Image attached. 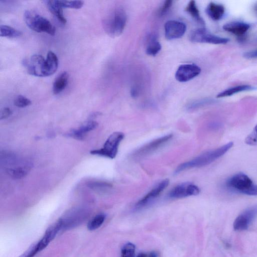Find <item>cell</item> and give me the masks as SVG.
I'll return each instance as SVG.
<instances>
[{
	"mask_svg": "<svg viewBox=\"0 0 257 257\" xmlns=\"http://www.w3.org/2000/svg\"><path fill=\"white\" fill-rule=\"evenodd\" d=\"M233 146L232 142L215 149L206 152L193 159L181 164L178 166L175 173L190 168L201 167L207 165L222 156Z\"/></svg>",
	"mask_w": 257,
	"mask_h": 257,
	"instance_id": "obj_1",
	"label": "cell"
},
{
	"mask_svg": "<svg viewBox=\"0 0 257 257\" xmlns=\"http://www.w3.org/2000/svg\"><path fill=\"white\" fill-rule=\"evenodd\" d=\"M127 16L124 10L117 7L109 12L102 20L103 28L111 37L120 35L126 25Z\"/></svg>",
	"mask_w": 257,
	"mask_h": 257,
	"instance_id": "obj_2",
	"label": "cell"
},
{
	"mask_svg": "<svg viewBox=\"0 0 257 257\" xmlns=\"http://www.w3.org/2000/svg\"><path fill=\"white\" fill-rule=\"evenodd\" d=\"M229 189L238 193L251 196L257 195V185L243 173H238L230 177L226 182Z\"/></svg>",
	"mask_w": 257,
	"mask_h": 257,
	"instance_id": "obj_3",
	"label": "cell"
},
{
	"mask_svg": "<svg viewBox=\"0 0 257 257\" xmlns=\"http://www.w3.org/2000/svg\"><path fill=\"white\" fill-rule=\"evenodd\" d=\"M62 224V221L60 218L47 229L40 240L20 257H34L38 252L44 249L55 237L57 233L63 230Z\"/></svg>",
	"mask_w": 257,
	"mask_h": 257,
	"instance_id": "obj_4",
	"label": "cell"
},
{
	"mask_svg": "<svg viewBox=\"0 0 257 257\" xmlns=\"http://www.w3.org/2000/svg\"><path fill=\"white\" fill-rule=\"evenodd\" d=\"M24 17L26 25L33 31L45 32L52 36L55 35V27L45 18L29 10L25 12Z\"/></svg>",
	"mask_w": 257,
	"mask_h": 257,
	"instance_id": "obj_5",
	"label": "cell"
},
{
	"mask_svg": "<svg viewBox=\"0 0 257 257\" xmlns=\"http://www.w3.org/2000/svg\"><path fill=\"white\" fill-rule=\"evenodd\" d=\"M123 137V133L119 132H114L109 136L102 148L91 150L90 153L93 155L113 159L116 156L118 146Z\"/></svg>",
	"mask_w": 257,
	"mask_h": 257,
	"instance_id": "obj_6",
	"label": "cell"
},
{
	"mask_svg": "<svg viewBox=\"0 0 257 257\" xmlns=\"http://www.w3.org/2000/svg\"><path fill=\"white\" fill-rule=\"evenodd\" d=\"M191 41L214 44H226L229 41L226 38L219 37L209 32L205 28H199L192 31L190 35Z\"/></svg>",
	"mask_w": 257,
	"mask_h": 257,
	"instance_id": "obj_7",
	"label": "cell"
},
{
	"mask_svg": "<svg viewBox=\"0 0 257 257\" xmlns=\"http://www.w3.org/2000/svg\"><path fill=\"white\" fill-rule=\"evenodd\" d=\"M46 59L40 55L35 54L23 60L28 73L35 76L45 77Z\"/></svg>",
	"mask_w": 257,
	"mask_h": 257,
	"instance_id": "obj_8",
	"label": "cell"
},
{
	"mask_svg": "<svg viewBox=\"0 0 257 257\" xmlns=\"http://www.w3.org/2000/svg\"><path fill=\"white\" fill-rule=\"evenodd\" d=\"M87 213L82 209H74L60 218L63 225V230L73 228L81 223L86 218Z\"/></svg>",
	"mask_w": 257,
	"mask_h": 257,
	"instance_id": "obj_9",
	"label": "cell"
},
{
	"mask_svg": "<svg viewBox=\"0 0 257 257\" xmlns=\"http://www.w3.org/2000/svg\"><path fill=\"white\" fill-rule=\"evenodd\" d=\"M257 215V206L250 207L241 213L233 223V228L236 231H242L248 226Z\"/></svg>",
	"mask_w": 257,
	"mask_h": 257,
	"instance_id": "obj_10",
	"label": "cell"
},
{
	"mask_svg": "<svg viewBox=\"0 0 257 257\" xmlns=\"http://www.w3.org/2000/svg\"><path fill=\"white\" fill-rule=\"evenodd\" d=\"M200 189L197 186L190 183H183L174 187L169 193L171 198H181L198 195Z\"/></svg>",
	"mask_w": 257,
	"mask_h": 257,
	"instance_id": "obj_11",
	"label": "cell"
},
{
	"mask_svg": "<svg viewBox=\"0 0 257 257\" xmlns=\"http://www.w3.org/2000/svg\"><path fill=\"white\" fill-rule=\"evenodd\" d=\"M201 72V68L195 64H185L181 65L175 73L176 79L181 82L188 81Z\"/></svg>",
	"mask_w": 257,
	"mask_h": 257,
	"instance_id": "obj_12",
	"label": "cell"
},
{
	"mask_svg": "<svg viewBox=\"0 0 257 257\" xmlns=\"http://www.w3.org/2000/svg\"><path fill=\"white\" fill-rule=\"evenodd\" d=\"M164 28L165 37L168 40L180 38L186 31L185 24L177 20L167 21L165 24Z\"/></svg>",
	"mask_w": 257,
	"mask_h": 257,
	"instance_id": "obj_13",
	"label": "cell"
},
{
	"mask_svg": "<svg viewBox=\"0 0 257 257\" xmlns=\"http://www.w3.org/2000/svg\"><path fill=\"white\" fill-rule=\"evenodd\" d=\"M172 136V134H169L153 140L136 150L133 156L135 157L146 156L163 146L171 139Z\"/></svg>",
	"mask_w": 257,
	"mask_h": 257,
	"instance_id": "obj_14",
	"label": "cell"
},
{
	"mask_svg": "<svg viewBox=\"0 0 257 257\" xmlns=\"http://www.w3.org/2000/svg\"><path fill=\"white\" fill-rule=\"evenodd\" d=\"M169 184L168 179H165L155 186L148 194L136 204L137 209L142 208L156 198Z\"/></svg>",
	"mask_w": 257,
	"mask_h": 257,
	"instance_id": "obj_15",
	"label": "cell"
},
{
	"mask_svg": "<svg viewBox=\"0 0 257 257\" xmlns=\"http://www.w3.org/2000/svg\"><path fill=\"white\" fill-rule=\"evenodd\" d=\"M98 123L96 121L89 120L78 128L70 131L67 135L75 139L81 140L85 137L87 133L95 129Z\"/></svg>",
	"mask_w": 257,
	"mask_h": 257,
	"instance_id": "obj_16",
	"label": "cell"
},
{
	"mask_svg": "<svg viewBox=\"0 0 257 257\" xmlns=\"http://www.w3.org/2000/svg\"><path fill=\"white\" fill-rule=\"evenodd\" d=\"M250 26L248 24L239 21H233L225 24L223 29L237 36L244 35L249 30Z\"/></svg>",
	"mask_w": 257,
	"mask_h": 257,
	"instance_id": "obj_17",
	"label": "cell"
},
{
	"mask_svg": "<svg viewBox=\"0 0 257 257\" xmlns=\"http://www.w3.org/2000/svg\"><path fill=\"white\" fill-rule=\"evenodd\" d=\"M50 12L63 24L67 22L63 13V7L61 6L59 1L48 0L44 1Z\"/></svg>",
	"mask_w": 257,
	"mask_h": 257,
	"instance_id": "obj_18",
	"label": "cell"
},
{
	"mask_svg": "<svg viewBox=\"0 0 257 257\" xmlns=\"http://www.w3.org/2000/svg\"><path fill=\"white\" fill-rule=\"evenodd\" d=\"M206 13L212 20L218 21L223 16L225 8L221 4L211 2L206 7Z\"/></svg>",
	"mask_w": 257,
	"mask_h": 257,
	"instance_id": "obj_19",
	"label": "cell"
},
{
	"mask_svg": "<svg viewBox=\"0 0 257 257\" xmlns=\"http://www.w3.org/2000/svg\"><path fill=\"white\" fill-rule=\"evenodd\" d=\"M31 168L30 163L24 162L16 167L8 169V174L14 179H21L26 176Z\"/></svg>",
	"mask_w": 257,
	"mask_h": 257,
	"instance_id": "obj_20",
	"label": "cell"
},
{
	"mask_svg": "<svg viewBox=\"0 0 257 257\" xmlns=\"http://www.w3.org/2000/svg\"><path fill=\"white\" fill-rule=\"evenodd\" d=\"M58 66V59L55 54L49 51L45 61V77L53 74Z\"/></svg>",
	"mask_w": 257,
	"mask_h": 257,
	"instance_id": "obj_21",
	"label": "cell"
},
{
	"mask_svg": "<svg viewBox=\"0 0 257 257\" xmlns=\"http://www.w3.org/2000/svg\"><path fill=\"white\" fill-rule=\"evenodd\" d=\"M69 79V74L66 72L60 74L55 79L53 85V92L58 94L66 87Z\"/></svg>",
	"mask_w": 257,
	"mask_h": 257,
	"instance_id": "obj_22",
	"label": "cell"
},
{
	"mask_svg": "<svg viewBox=\"0 0 257 257\" xmlns=\"http://www.w3.org/2000/svg\"><path fill=\"white\" fill-rule=\"evenodd\" d=\"M254 89V87L249 85H239L228 88L220 92L216 96L217 98L230 96L239 92L249 91Z\"/></svg>",
	"mask_w": 257,
	"mask_h": 257,
	"instance_id": "obj_23",
	"label": "cell"
},
{
	"mask_svg": "<svg viewBox=\"0 0 257 257\" xmlns=\"http://www.w3.org/2000/svg\"><path fill=\"white\" fill-rule=\"evenodd\" d=\"M161 48L160 43L154 36H152L149 39L146 52L148 55L155 56L160 51Z\"/></svg>",
	"mask_w": 257,
	"mask_h": 257,
	"instance_id": "obj_24",
	"label": "cell"
},
{
	"mask_svg": "<svg viewBox=\"0 0 257 257\" xmlns=\"http://www.w3.org/2000/svg\"><path fill=\"white\" fill-rule=\"evenodd\" d=\"M185 11L197 22L204 25V22L200 15L199 11L194 1H190L185 8Z\"/></svg>",
	"mask_w": 257,
	"mask_h": 257,
	"instance_id": "obj_25",
	"label": "cell"
},
{
	"mask_svg": "<svg viewBox=\"0 0 257 257\" xmlns=\"http://www.w3.org/2000/svg\"><path fill=\"white\" fill-rule=\"evenodd\" d=\"M0 33L1 37L10 38H18L22 36L21 31L7 25H1L0 27Z\"/></svg>",
	"mask_w": 257,
	"mask_h": 257,
	"instance_id": "obj_26",
	"label": "cell"
},
{
	"mask_svg": "<svg viewBox=\"0 0 257 257\" xmlns=\"http://www.w3.org/2000/svg\"><path fill=\"white\" fill-rule=\"evenodd\" d=\"M105 215L100 213L93 217L88 223L87 228L90 230H94L98 228L104 222Z\"/></svg>",
	"mask_w": 257,
	"mask_h": 257,
	"instance_id": "obj_27",
	"label": "cell"
},
{
	"mask_svg": "<svg viewBox=\"0 0 257 257\" xmlns=\"http://www.w3.org/2000/svg\"><path fill=\"white\" fill-rule=\"evenodd\" d=\"M135 245L131 242H127L121 249V257H135Z\"/></svg>",
	"mask_w": 257,
	"mask_h": 257,
	"instance_id": "obj_28",
	"label": "cell"
},
{
	"mask_svg": "<svg viewBox=\"0 0 257 257\" xmlns=\"http://www.w3.org/2000/svg\"><path fill=\"white\" fill-rule=\"evenodd\" d=\"M61 6L64 8H68L74 9H79L83 5V2L81 1H59Z\"/></svg>",
	"mask_w": 257,
	"mask_h": 257,
	"instance_id": "obj_29",
	"label": "cell"
},
{
	"mask_svg": "<svg viewBox=\"0 0 257 257\" xmlns=\"http://www.w3.org/2000/svg\"><path fill=\"white\" fill-rule=\"evenodd\" d=\"M88 186L93 190L100 191L110 188L111 185L106 182L95 181L89 183Z\"/></svg>",
	"mask_w": 257,
	"mask_h": 257,
	"instance_id": "obj_30",
	"label": "cell"
},
{
	"mask_svg": "<svg viewBox=\"0 0 257 257\" xmlns=\"http://www.w3.org/2000/svg\"><path fill=\"white\" fill-rule=\"evenodd\" d=\"M14 104L18 107L23 108L30 105L31 104V101L25 96L19 95L15 97Z\"/></svg>",
	"mask_w": 257,
	"mask_h": 257,
	"instance_id": "obj_31",
	"label": "cell"
},
{
	"mask_svg": "<svg viewBox=\"0 0 257 257\" xmlns=\"http://www.w3.org/2000/svg\"><path fill=\"white\" fill-rule=\"evenodd\" d=\"M245 142L250 146L257 145V124L254 126L252 131L245 138Z\"/></svg>",
	"mask_w": 257,
	"mask_h": 257,
	"instance_id": "obj_32",
	"label": "cell"
},
{
	"mask_svg": "<svg viewBox=\"0 0 257 257\" xmlns=\"http://www.w3.org/2000/svg\"><path fill=\"white\" fill-rule=\"evenodd\" d=\"M173 4V1L168 0L166 1L163 3V5L160 8L159 10V15L162 16L166 14V13L169 11L170 8L172 7Z\"/></svg>",
	"mask_w": 257,
	"mask_h": 257,
	"instance_id": "obj_33",
	"label": "cell"
},
{
	"mask_svg": "<svg viewBox=\"0 0 257 257\" xmlns=\"http://www.w3.org/2000/svg\"><path fill=\"white\" fill-rule=\"evenodd\" d=\"M11 113L12 111L9 107H4L1 111L0 119H5L8 117Z\"/></svg>",
	"mask_w": 257,
	"mask_h": 257,
	"instance_id": "obj_34",
	"label": "cell"
},
{
	"mask_svg": "<svg viewBox=\"0 0 257 257\" xmlns=\"http://www.w3.org/2000/svg\"><path fill=\"white\" fill-rule=\"evenodd\" d=\"M243 57L247 59L257 58V49L244 53Z\"/></svg>",
	"mask_w": 257,
	"mask_h": 257,
	"instance_id": "obj_35",
	"label": "cell"
},
{
	"mask_svg": "<svg viewBox=\"0 0 257 257\" xmlns=\"http://www.w3.org/2000/svg\"><path fill=\"white\" fill-rule=\"evenodd\" d=\"M145 257H158L157 254L154 251L147 253Z\"/></svg>",
	"mask_w": 257,
	"mask_h": 257,
	"instance_id": "obj_36",
	"label": "cell"
},
{
	"mask_svg": "<svg viewBox=\"0 0 257 257\" xmlns=\"http://www.w3.org/2000/svg\"><path fill=\"white\" fill-rule=\"evenodd\" d=\"M146 255V253L144 252H141L139 254H138L137 257H145Z\"/></svg>",
	"mask_w": 257,
	"mask_h": 257,
	"instance_id": "obj_37",
	"label": "cell"
},
{
	"mask_svg": "<svg viewBox=\"0 0 257 257\" xmlns=\"http://www.w3.org/2000/svg\"><path fill=\"white\" fill-rule=\"evenodd\" d=\"M254 11L255 13L257 14V3L254 6Z\"/></svg>",
	"mask_w": 257,
	"mask_h": 257,
	"instance_id": "obj_38",
	"label": "cell"
}]
</instances>
